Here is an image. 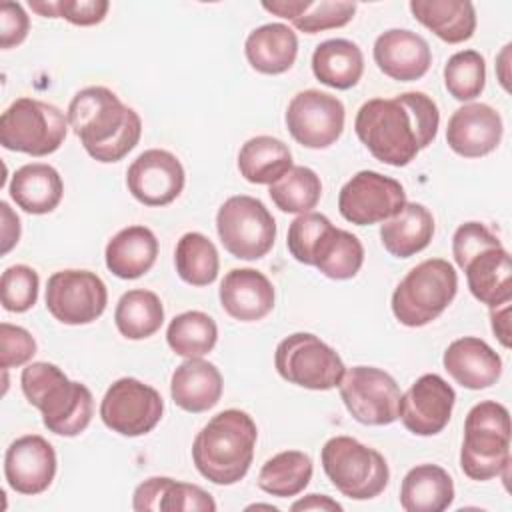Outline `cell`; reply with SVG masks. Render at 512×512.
Returning a JSON list of instances; mask_svg holds the SVG:
<instances>
[{"instance_id": "obj_15", "label": "cell", "mask_w": 512, "mask_h": 512, "mask_svg": "<svg viewBox=\"0 0 512 512\" xmlns=\"http://www.w3.org/2000/svg\"><path fill=\"white\" fill-rule=\"evenodd\" d=\"M344 104L320 90L298 92L286 108V128L304 148L322 150L332 146L344 132Z\"/></svg>"}, {"instance_id": "obj_32", "label": "cell", "mask_w": 512, "mask_h": 512, "mask_svg": "<svg viewBox=\"0 0 512 512\" xmlns=\"http://www.w3.org/2000/svg\"><path fill=\"white\" fill-rule=\"evenodd\" d=\"M312 72L318 82L336 90H348L364 74L362 50L346 38L324 40L312 52Z\"/></svg>"}, {"instance_id": "obj_37", "label": "cell", "mask_w": 512, "mask_h": 512, "mask_svg": "<svg viewBox=\"0 0 512 512\" xmlns=\"http://www.w3.org/2000/svg\"><path fill=\"white\" fill-rule=\"evenodd\" d=\"M174 264L178 276L190 286L212 284L220 270V258L214 242L200 232H186L180 236L174 250Z\"/></svg>"}, {"instance_id": "obj_24", "label": "cell", "mask_w": 512, "mask_h": 512, "mask_svg": "<svg viewBox=\"0 0 512 512\" xmlns=\"http://www.w3.org/2000/svg\"><path fill=\"white\" fill-rule=\"evenodd\" d=\"M220 370L202 358H186L170 378V396L186 412L200 414L214 408L222 396Z\"/></svg>"}, {"instance_id": "obj_45", "label": "cell", "mask_w": 512, "mask_h": 512, "mask_svg": "<svg viewBox=\"0 0 512 512\" xmlns=\"http://www.w3.org/2000/svg\"><path fill=\"white\" fill-rule=\"evenodd\" d=\"M36 354V340L32 334L16 324H0V366L2 370L24 366Z\"/></svg>"}, {"instance_id": "obj_21", "label": "cell", "mask_w": 512, "mask_h": 512, "mask_svg": "<svg viewBox=\"0 0 512 512\" xmlns=\"http://www.w3.org/2000/svg\"><path fill=\"white\" fill-rule=\"evenodd\" d=\"M220 304L224 312L240 322H256L274 308L272 282L254 268H232L220 282Z\"/></svg>"}, {"instance_id": "obj_46", "label": "cell", "mask_w": 512, "mask_h": 512, "mask_svg": "<svg viewBox=\"0 0 512 512\" xmlns=\"http://www.w3.org/2000/svg\"><path fill=\"white\" fill-rule=\"evenodd\" d=\"M494 246H502V242L482 222H464L452 236V256L460 270L472 256Z\"/></svg>"}, {"instance_id": "obj_6", "label": "cell", "mask_w": 512, "mask_h": 512, "mask_svg": "<svg viewBox=\"0 0 512 512\" xmlns=\"http://www.w3.org/2000/svg\"><path fill=\"white\" fill-rule=\"evenodd\" d=\"M458 292V274L448 260L428 258L416 264L392 292V312L408 328L436 320Z\"/></svg>"}, {"instance_id": "obj_51", "label": "cell", "mask_w": 512, "mask_h": 512, "mask_svg": "<svg viewBox=\"0 0 512 512\" xmlns=\"http://www.w3.org/2000/svg\"><path fill=\"white\" fill-rule=\"evenodd\" d=\"M306 6V0H274V2H262V8L284 18V20H294Z\"/></svg>"}, {"instance_id": "obj_8", "label": "cell", "mask_w": 512, "mask_h": 512, "mask_svg": "<svg viewBox=\"0 0 512 512\" xmlns=\"http://www.w3.org/2000/svg\"><path fill=\"white\" fill-rule=\"evenodd\" d=\"M68 134V116L54 104L36 98H16L0 116V144L6 150L48 156Z\"/></svg>"}, {"instance_id": "obj_19", "label": "cell", "mask_w": 512, "mask_h": 512, "mask_svg": "<svg viewBox=\"0 0 512 512\" xmlns=\"http://www.w3.org/2000/svg\"><path fill=\"white\" fill-rule=\"evenodd\" d=\"M502 132V118L492 106L470 102L452 112L446 126V142L458 156L482 158L498 148Z\"/></svg>"}, {"instance_id": "obj_11", "label": "cell", "mask_w": 512, "mask_h": 512, "mask_svg": "<svg viewBox=\"0 0 512 512\" xmlns=\"http://www.w3.org/2000/svg\"><path fill=\"white\" fill-rule=\"evenodd\" d=\"M164 400L160 392L138 378H118L100 402V418L120 436L136 438L152 432L162 420Z\"/></svg>"}, {"instance_id": "obj_34", "label": "cell", "mask_w": 512, "mask_h": 512, "mask_svg": "<svg viewBox=\"0 0 512 512\" xmlns=\"http://www.w3.org/2000/svg\"><path fill=\"white\" fill-rule=\"evenodd\" d=\"M288 144L274 136H254L238 152V170L250 184H274L292 168Z\"/></svg>"}, {"instance_id": "obj_1", "label": "cell", "mask_w": 512, "mask_h": 512, "mask_svg": "<svg viewBox=\"0 0 512 512\" xmlns=\"http://www.w3.org/2000/svg\"><path fill=\"white\" fill-rule=\"evenodd\" d=\"M440 126L436 102L424 92L372 98L356 114L354 130L368 152L388 166L410 164L428 148Z\"/></svg>"}, {"instance_id": "obj_23", "label": "cell", "mask_w": 512, "mask_h": 512, "mask_svg": "<svg viewBox=\"0 0 512 512\" xmlns=\"http://www.w3.org/2000/svg\"><path fill=\"white\" fill-rule=\"evenodd\" d=\"M132 508L136 512H214L216 502L196 484L152 476L136 486Z\"/></svg>"}, {"instance_id": "obj_50", "label": "cell", "mask_w": 512, "mask_h": 512, "mask_svg": "<svg viewBox=\"0 0 512 512\" xmlns=\"http://www.w3.org/2000/svg\"><path fill=\"white\" fill-rule=\"evenodd\" d=\"M290 510H294V512H298V510H320V512L328 510V512H342V504H338L336 500H332V498H330V496H326V494H308V496H304V498L296 500V502L290 506Z\"/></svg>"}, {"instance_id": "obj_18", "label": "cell", "mask_w": 512, "mask_h": 512, "mask_svg": "<svg viewBox=\"0 0 512 512\" xmlns=\"http://www.w3.org/2000/svg\"><path fill=\"white\" fill-rule=\"evenodd\" d=\"M54 476L56 452L46 438L26 434L8 446L4 454V478L14 492L36 496L48 490Z\"/></svg>"}, {"instance_id": "obj_10", "label": "cell", "mask_w": 512, "mask_h": 512, "mask_svg": "<svg viewBox=\"0 0 512 512\" xmlns=\"http://www.w3.org/2000/svg\"><path fill=\"white\" fill-rule=\"evenodd\" d=\"M274 366L286 382L308 390H332L346 372L338 352L310 332H294L280 340Z\"/></svg>"}, {"instance_id": "obj_7", "label": "cell", "mask_w": 512, "mask_h": 512, "mask_svg": "<svg viewBox=\"0 0 512 512\" xmlns=\"http://www.w3.org/2000/svg\"><path fill=\"white\" fill-rule=\"evenodd\" d=\"M322 468L332 486L352 500H370L384 492L390 480L386 458L352 436L326 440L320 452Z\"/></svg>"}, {"instance_id": "obj_14", "label": "cell", "mask_w": 512, "mask_h": 512, "mask_svg": "<svg viewBox=\"0 0 512 512\" xmlns=\"http://www.w3.org/2000/svg\"><path fill=\"white\" fill-rule=\"evenodd\" d=\"M404 204V186L374 170L356 172L338 194V210L342 218L356 226L384 222L398 214Z\"/></svg>"}, {"instance_id": "obj_47", "label": "cell", "mask_w": 512, "mask_h": 512, "mask_svg": "<svg viewBox=\"0 0 512 512\" xmlns=\"http://www.w3.org/2000/svg\"><path fill=\"white\" fill-rule=\"evenodd\" d=\"M30 30L28 14L18 2H2L0 4V46L4 50L18 46L26 40Z\"/></svg>"}, {"instance_id": "obj_44", "label": "cell", "mask_w": 512, "mask_h": 512, "mask_svg": "<svg viewBox=\"0 0 512 512\" xmlns=\"http://www.w3.org/2000/svg\"><path fill=\"white\" fill-rule=\"evenodd\" d=\"M332 222L318 212H306V214H298L288 228V236H286V246L288 252L294 256V260H298L300 264L310 266V256L314 250V244L318 242L320 234L330 226Z\"/></svg>"}, {"instance_id": "obj_20", "label": "cell", "mask_w": 512, "mask_h": 512, "mask_svg": "<svg viewBox=\"0 0 512 512\" xmlns=\"http://www.w3.org/2000/svg\"><path fill=\"white\" fill-rule=\"evenodd\" d=\"M372 54L380 72L398 82L420 80L432 64L428 42L406 28L382 32L374 42Z\"/></svg>"}, {"instance_id": "obj_9", "label": "cell", "mask_w": 512, "mask_h": 512, "mask_svg": "<svg viewBox=\"0 0 512 512\" xmlns=\"http://www.w3.org/2000/svg\"><path fill=\"white\" fill-rule=\"evenodd\" d=\"M216 230L224 250L240 260L264 258L276 240L274 216L264 202L246 194L224 200L216 214Z\"/></svg>"}, {"instance_id": "obj_13", "label": "cell", "mask_w": 512, "mask_h": 512, "mask_svg": "<svg viewBox=\"0 0 512 512\" xmlns=\"http://www.w3.org/2000/svg\"><path fill=\"white\" fill-rule=\"evenodd\" d=\"M46 308L62 324H90L102 316L108 290L102 278L90 270H60L48 278Z\"/></svg>"}, {"instance_id": "obj_36", "label": "cell", "mask_w": 512, "mask_h": 512, "mask_svg": "<svg viewBox=\"0 0 512 512\" xmlns=\"http://www.w3.org/2000/svg\"><path fill=\"white\" fill-rule=\"evenodd\" d=\"M312 460L300 450H284L268 458L258 472V488L276 498L298 496L312 480Z\"/></svg>"}, {"instance_id": "obj_31", "label": "cell", "mask_w": 512, "mask_h": 512, "mask_svg": "<svg viewBox=\"0 0 512 512\" xmlns=\"http://www.w3.org/2000/svg\"><path fill=\"white\" fill-rule=\"evenodd\" d=\"M412 16L448 44L472 38L476 30V10L466 0H412Z\"/></svg>"}, {"instance_id": "obj_28", "label": "cell", "mask_w": 512, "mask_h": 512, "mask_svg": "<svg viewBox=\"0 0 512 512\" xmlns=\"http://www.w3.org/2000/svg\"><path fill=\"white\" fill-rule=\"evenodd\" d=\"M8 192L18 208L40 216L52 212L60 204L64 184L54 166L32 162L20 166L12 174Z\"/></svg>"}, {"instance_id": "obj_12", "label": "cell", "mask_w": 512, "mask_h": 512, "mask_svg": "<svg viewBox=\"0 0 512 512\" xmlns=\"http://www.w3.org/2000/svg\"><path fill=\"white\" fill-rule=\"evenodd\" d=\"M340 398L350 416L366 426H386L398 418L400 388L396 380L376 366H352L344 372Z\"/></svg>"}, {"instance_id": "obj_38", "label": "cell", "mask_w": 512, "mask_h": 512, "mask_svg": "<svg viewBox=\"0 0 512 512\" xmlns=\"http://www.w3.org/2000/svg\"><path fill=\"white\" fill-rule=\"evenodd\" d=\"M218 340L216 322L200 310H188L174 316L166 330V342L182 358H202L212 352Z\"/></svg>"}, {"instance_id": "obj_52", "label": "cell", "mask_w": 512, "mask_h": 512, "mask_svg": "<svg viewBox=\"0 0 512 512\" xmlns=\"http://www.w3.org/2000/svg\"><path fill=\"white\" fill-rule=\"evenodd\" d=\"M248 508H268V510H278L276 506H272V504H254V506H248Z\"/></svg>"}, {"instance_id": "obj_2", "label": "cell", "mask_w": 512, "mask_h": 512, "mask_svg": "<svg viewBox=\"0 0 512 512\" xmlns=\"http://www.w3.org/2000/svg\"><path fill=\"white\" fill-rule=\"evenodd\" d=\"M68 124L98 162L122 160L142 136V120L110 88L88 86L68 104Z\"/></svg>"}, {"instance_id": "obj_48", "label": "cell", "mask_w": 512, "mask_h": 512, "mask_svg": "<svg viewBox=\"0 0 512 512\" xmlns=\"http://www.w3.org/2000/svg\"><path fill=\"white\" fill-rule=\"evenodd\" d=\"M2 212V254H8L20 238V218L12 212L6 202H0Z\"/></svg>"}, {"instance_id": "obj_26", "label": "cell", "mask_w": 512, "mask_h": 512, "mask_svg": "<svg viewBox=\"0 0 512 512\" xmlns=\"http://www.w3.org/2000/svg\"><path fill=\"white\" fill-rule=\"evenodd\" d=\"M244 54L256 72L270 76L284 74L294 66L298 56L296 32L282 22L262 24L248 34Z\"/></svg>"}, {"instance_id": "obj_30", "label": "cell", "mask_w": 512, "mask_h": 512, "mask_svg": "<svg viewBox=\"0 0 512 512\" xmlns=\"http://www.w3.org/2000/svg\"><path fill=\"white\" fill-rule=\"evenodd\" d=\"M454 502V482L438 464L410 468L400 486V506L406 512H442Z\"/></svg>"}, {"instance_id": "obj_5", "label": "cell", "mask_w": 512, "mask_h": 512, "mask_svg": "<svg viewBox=\"0 0 512 512\" xmlns=\"http://www.w3.org/2000/svg\"><path fill=\"white\" fill-rule=\"evenodd\" d=\"M460 468L478 482L506 476L510 468V414L504 404L484 400L468 410Z\"/></svg>"}, {"instance_id": "obj_42", "label": "cell", "mask_w": 512, "mask_h": 512, "mask_svg": "<svg viewBox=\"0 0 512 512\" xmlns=\"http://www.w3.org/2000/svg\"><path fill=\"white\" fill-rule=\"evenodd\" d=\"M356 14L354 2H336V0H306L304 10L292 20V26L304 34H316L332 28L346 26Z\"/></svg>"}, {"instance_id": "obj_39", "label": "cell", "mask_w": 512, "mask_h": 512, "mask_svg": "<svg viewBox=\"0 0 512 512\" xmlns=\"http://www.w3.org/2000/svg\"><path fill=\"white\" fill-rule=\"evenodd\" d=\"M268 194L282 212L306 214L320 202L322 182L312 168L292 166L280 180L270 184Z\"/></svg>"}, {"instance_id": "obj_16", "label": "cell", "mask_w": 512, "mask_h": 512, "mask_svg": "<svg viewBox=\"0 0 512 512\" xmlns=\"http://www.w3.org/2000/svg\"><path fill=\"white\" fill-rule=\"evenodd\" d=\"M454 404V388L438 374H424L400 396L398 418L416 436H436L448 426Z\"/></svg>"}, {"instance_id": "obj_41", "label": "cell", "mask_w": 512, "mask_h": 512, "mask_svg": "<svg viewBox=\"0 0 512 512\" xmlns=\"http://www.w3.org/2000/svg\"><path fill=\"white\" fill-rule=\"evenodd\" d=\"M38 272L26 264L8 266L0 278V300L8 312H26L38 300Z\"/></svg>"}, {"instance_id": "obj_17", "label": "cell", "mask_w": 512, "mask_h": 512, "mask_svg": "<svg viewBox=\"0 0 512 512\" xmlns=\"http://www.w3.org/2000/svg\"><path fill=\"white\" fill-rule=\"evenodd\" d=\"M182 162L168 150H144L126 170L128 192L144 206H166L184 190Z\"/></svg>"}, {"instance_id": "obj_3", "label": "cell", "mask_w": 512, "mask_h": 512, "mask_svg": "<svg viewBox=\"0 0 512 512\" xmlns=\"http://www.w3.org/2000/svg\"><path fill=\"white\" fill-rule=\"evenodd\" d=\"M258 428L244 410L228 408L212 416L192 442L196 470L218 486L240 482L252 464Z\"/></svg>"}, {"instance_id": "obj_33", "label": "cell", "mask_w": 512, "mask_h": 512, "mask_svg": "<svg viewBox=\"0 0 512 512\" xmlns=\"http://www.w3.org/2000/svg\"><path fill=\"white\" fill-rule=\"evenodd\" d=\"M364 264V246L348 230L332 224L320 234L314 244L310 266L318 268L326 278L348 280L354 278Z\"/></svg>"}, {"instance_id": "obj_4", "label": "cell", "mask_w": 512, "mask_h": 512, "mask_svg": "<svg viewBox=\"0 0 512 512\" xmlns=\"http://www.w3.org/2000/svg\"><path fill=\"white\" fill-rule=\"evenodd\" d=\"M26 400L40 410L44 426L58 436H78L94 414L92 392L52 362H32L20 374Z\"/></svg>"}, {"instance_id": "obj_43", "label": "cell", "mask_w": 512, "mask_h": 512, "mask_svg": "<svg viewBox=\"0 0 512 512\" xmlns=\"http://www.w3.org/2000/svg\"><path fill=\"white\" fill-rule=\"evenodd\" d=\"M28 6L44 18H64L74 26H94L106 18V0H30Z\"/></svg>"}, {"instance_id": "obj_29", "label": "cell", "mask_w": 512, "mask_h": 512, "mask_svg": "<svg viewBox=\"0 0 512 512\" xmlns=\"http://www.w3.org/2000/svg\"><path fill=\"white\" fill-rule=\"evenodd\" d=\"M434 236V216L418 202H406L398 214L384 220L380 240L386 252L396 258H410L422 252Z\"/></svg>"}, {"instance_id": "obj_27", "label": "cell", "mask_w": 512, "mask_h": 512, "mask_svg": "<svg viewBox=\"0 0 512 512\" xmlns=\"http://www.w3.org/2000/svg\"><path fill=\"white\" fill-rule=\"evenodd\" d=\"M156 256L158 240L150 228L140 224L116 232L104 250L106 268L122 280L144 276L154 266Z\"/></svg>"}, {"instance_id": "obj_22", "label": "cell", "mask_w": 512, "mask_h": 512, "mask_svg": "<svg viewBox=\"0 0 512 512\" xmlns=\"http://www.w3.org/2000/svg\"><path fill=\"white\" fill-rule=\"evenodd\" d=\"M442 364L452 380L468 390L488 388L502 374V358L476 336H464L448 344Z\"/></svg>"}, {"instance_id": "obj_40", "label": "cell", "mask_w": 512, "mask_h": 512, "mask_svg": "<svg viewBox=\"0 0 512 512\" xmlns=\"http://www.w3.org/2000/svg\"><path fill=\"white\" fill-rule=\"evenodd\" d=\"M444 86L458 102L478 98L486 86V62L476 50H460L452 54L444 66Z\"/></svg>"}, {"instance_id": "obj_49", "label": "cell", "mask_w": 512, "mask_h": 512, "mask_svg": "<svg viewBox=\"0 0 512 512\" xmlns=\"http://www.w3.org/2000/svg\"><path fill=\"white\" fill-rule=\"evenodd\" d=\"M492 332L504 348H510V304L490 308Z\"/></svg>"}, {"instance_id": "obj_25", "label": "cell", "mask_w": 512, "mask_h": 512, "mask_svg": "<svg viewBox=\"0 0 512 512\" xmlns=\"http://www.w3.org/2000/svg\"><path fill=\"white\" fill-rule=\"evenodd\" d=\"M472 296L488 308L512 300V260L504 246H494L472 256L464 268Z\"/></svg>"}, {"instance_id": "obj_35", "label": "cell", "mask_w": 512, "mask_h": 512, "mask_svg": "<svg viewBox=\"0 0 512 512\" xmlns=\"http://www.w3.org/2000/svg\"><path fill=\"white\" fill-rule=\"evenodd\" d=\"M164 322V306L158 294L144 288L128 290L120 296L114 310V324L128 340L154 336Z\"/></svg>"}]
</instances>
